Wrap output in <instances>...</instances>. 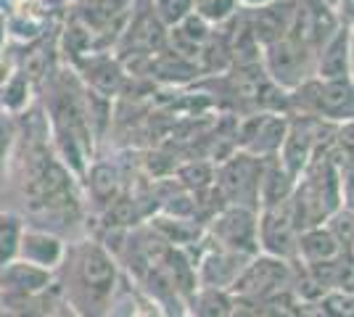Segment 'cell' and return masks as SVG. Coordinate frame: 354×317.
<instances>
[{
  "label": "cell",
  "mask_w": 354,
  "mask_h": 317,
  "mask_svg": "<svg viewBox=\"0 0 354 317\" xmlns=\"http://www.w3.org/2000/svg\"><path fill=\"white\" fill-rule=\"evenodd\" d=\"M135 0H69L66 14L98 40L101 50H114L133 16Z\"/></svg>",
  "instance_id": "cell-4"
},
{
  "label": "cell",
  "mask_w": 354,
  "mask_h": 317,
  "mask_svg": "<svg viewBox=\"0 0 354 317\" xmlns=\"http://www.w3.org/2000/svg\"><path fill=\"white\" fill-rule=\"evenodd\" d=\"M257 214L259 211L246 206H225L217 211L207 225V238L220 249H227L241 257H257L259 254V238H257Z\"/></svg>",
  "instance_id": "cell-7"
},
{
  "label": "cell",
  "mask_w": 354,
  "mask_h": 317,
  "mask_svg": "<svg viewBox=\"0 0 354 317\" xmlns=\"http://www.w3.org/2000/svg\"><path fill=\"white\" fill-rule=\"evenodd\" d=\"M53 283H56V270H45L19 257L0 267V294H16V296L40 294Z\"/></svg>",
  "instance_id": "cell-15"
},
{
  "label": "cell",
  "mask_w": 354,
  "mask_h": 317,
  "mask_svg": "<svg viewBox=\"0 0 354 317\" xmlns=\"http://www.w3.org/2000/svg\"><path fill=\"white\" fill-rule=\"evenodd\" d=\"M16 143V117L0 114V182L8 177V164Z\"/></svg>",
  "instance_id": "cell-25"
},
{
  "label": "cell",
  "mask_w": 354,
  "mask_h": 317,
  "mask_svg": "<svg viewBox=\"0 0 354 317\" xmlns=\"http://www.w3.org/2000/svg\"><path fill=\"white\" fill-rule=\"evenodd\" d=\"M124 169L111 162V159H93L82 177V191H85V201L88 209L101 214V211L114 201V198L124 191Z\"/></svg>",
  "instance_id": "cell-12"
},
{
  "label": "cell",
  "mask_w": 354,
  "mask_h": 317,
  "mask_svg": "<svg viewBox=\"0 0 354 317\" xmlns=\"http://www.w3.org/2000/svg\"><path fill=\"white\" fill-rule=\"evenodd\" d=\"M349 27H352V32H354V24H349Z\"/></svg>",
  "instance_id": "cell-35"
},
{
  "label": "cell",
  "mask_w": 354,
  "mask_h": 317,
  "mask_svg": "<svg viewBox=\"0 0 354 317\" xmlns=\"http://www.w3.org/2000/svg\"><path fill=\"white\" fill-rule=\"evenodd\" d=\"M315 50L294 37H283L272 46L262 48V69L265 75L286 93H294L307 79L315 77Z\"/></svg>",
  "instance_id": "cell-5"
},
{
  "label": "cell",
  "mask_w": 354,
  "mask_h": 317,
  "mask_svg": "<svg viewBox=\"0 0 354 317\" xmlns=\"http://www.w3.org/2000/svg\"><path fill=\"white\" fill-rule=\"evenodd\" d=\"M296 177L288 175V169L281 164L278 156H270L262 162V175H259V209L265 206H278L283 201L294 196Z\"/></svg>",
  "instance_id": "cell-17"
},
{
  "label": "cell",
  "mask_w": 354,
  "mask_h": 317,
  "mask_svg": "<svg viewBox=\"0 0 354 317\" xmlns=\"http://www.w3.org/2000/svg\"><path fill=\"white\" fill-rule=\"evenodd\" d=\"M72 69L77 72V77L82 79L85 88L101 93L106 98H117V95L124 93L127 72H124L122 61H119L111 50L85 56L82 61H77Z\"/></svg>",
  "instance_id": "cell-11"
},
{
  "label": "cell",
  "mask_w": 354,
  "mask_h": 317,
  "mask_svg": "<svg viewBox=\"0 0 354 317\" xmlns=\"http://www.w3.org/2000/svg\"><path fill=\"white\" fill-rule=\"evenodd\" d=\"M288 114H304L328 124L354 122V82L341 79H317L312 77L301 88L288 93Z\"/></svg>",
  "instance_id": "cell-2"
},
{
  "label": "cell",
  "mask_w": 354,
  "mask_h": 317,
  "mask_svg": "<svg viewBox=\"0 0 354 317\" xmlns=\"http://www.w3.org/2000/svg\"><path fill=\"white\" fill-rule=\"evenodd\" d=\"M21 233H24V217L14 211H0V267L19 257Z\"/></svg>",
  "instance_id": "cell-22"
},
{
  "label": "cell",
  "mask_w": 354,
  "mask_h": 317,
  "mask_svg": "<svg viewBox=\"0 0 354 317\" xmlns=\"http://www.w3.org/2000/svg\"><path fill=\"white\" fill-rule=\"evenodd\" d=\"M286 130H288V114H272V111L243 114V117H238L236 124L238 151L251 153L257 159L278 156Z\"/></svg>",
  "instance_id": "cell-8"
},
{
  "label": "cell",
  "mask_w": 354,
  "mask_h": 317,
  "mask_svg": "<svg viewBox=\"0 0 354 317\" xmlns=\"http://www.w3.org/2000/svg\"><path fill=\"white\" fill-rule=\"evenodd\" d=\"M122 267L98 238L66 243L64 262L56 270L64 302L80 317H106L119 288Z\"/></svg>",
  "instance_id": "cell-1"
},
{
  "label": "cell",
  "mask_w": 354,
  "mask_h": 317,
  "mask_svg": "<svg viewBox=\"0 0 354 317\" xmlns=\"http://www.w3.org/2000/svg\"><path fill=\"white\" fill-rule=\"evenodd\" d=\"M251 257H241L227 249H220L214 243L204 238L201 251L196 259V278H198V288H220V291H230L236 283L241 270L246 267Z\"/></svg>",
  "instance_id": "cell-10"
},
{
  "label": "cell",
  "mask_w": 354,
  "mask_h": 317,
  "mask_svg": "<svg viewBox=\"0 0 354 317\" xmlns=\"http://www.w3.org/2000/svg\"><path fill=\"white\" fill-rule=\"evenodd\" d=\"M151 11L162 21L167 30L177 27L188 14H193V0H148Z\"/></svg>",
  "instance_id": "cell-24"
},
{
  "label": "cell",
  "mask_w": 354,
  "mask_h": 317,
  "mask_svg": "<svg viewBox=\"0 0 354 317\" xmlns=\"http://www.w3.org/2000/svg\"><path fill=\"white\" fill-rule=\"evenodd\" d=\"M257 238H259V254L296 262L299 230H296L288 201H283L278 206L259 209V214H257Z\"/></svg>",
  "instance_id": "cell-9"
},
{
  "label": "cell",
  "mask_w": 354,
  "mask_h": 317,
  "mask_svg": "<svg viewBox=\"0 0 354 317\" xmlns=\"http://www.w3.org/2000/svg\"><path fill=\"white\" fill-rule=\"evenodd\" d=\"M294 265L296 262H286L270 254H257L246 262L236 283L230 286V296L254 304V307H267V304L278 302L281 294L291 291Z\"/></svg>",
  "instance_id": "cell-3"
},
{
  "label": "cell",
  "mask_w": 354,
  "mask_h": 317,
  "mask_svg": "<svg viewBox=\"0 0 354 317\" xmlns=\"http://www.w3.org/2000/svg\"><path fill=\"white\" fill-rule=\"evenodd\" d=\"M35 93L37 88L32 85V79L21 69H16L14 77L0 88V108L3 114H11V117H19L24 114L32 104H35Z\"/></svg>",
  "instance_id": "cell-19"
},
{
  "label": "cell",
  "mask_w": 354,
  "mask_h": 317,
  "mask_svg": "<svg viewBox=\"0 0 354 317\" xmlns=\"http://www.w3.org/2000/svg\"><path fill=\"white\" fill-rule=\"evenodd\" d=\"M66 3H69V0H66Z\"/></svg>",
  "instance_id": "cell-36"
},
{
  "label": "cell",
  "mask_w": 354,
  "mask_h": 317,
  "mask_svg": "<svg viewBox=\"0 0 354 317\" xmlns=\"http://www.w3.org/2000/svg\"><path fill=\"white\" fill-rule=\"evenodd\" d=\"M352 30V27H349ZM346 77L354 82V32L349 35V59H346Z\"/></svg>",
  "instance_id": "cell-29"
},
{
  "label": "cell",
  "mask_w": 354,
  "mask_h": 317,
  "mask_svg": "<svg viewBox=\"0 0 354 317\" xmlns=\"http://www.w3.org/2000/svg\"><path fill=\"white\" fill-rule=\"evenodd\" d=\"M336 14H339V19L344 24H354V0H339Z\"/></svg>",
  "instance_id": "cell-28"
},
{
  "label": "cell",
  "mask_w": 354,
  "mask_h": 317,
  "mask_svg": "<svg viewBox=\"0 0 354 317\" xmlns=\"http://www.w3.org/2000/svg\"><path fill=\"white\" fill-rule=\"evenodd\" d=\"M214 169L217 166L207 162V159H188V162H180L172 172V177L180 188L191 191V193H201L214 185Z\"/></svg>",
  "instance_id": "cell-20"
},
{
  "label": "cell",
  "mask_w": 354,
  "mask_h": 317,
  "mask_svg": "<svg viewBox=\"0 0 354 317\" xmlns=\"http://www.w3.org/2000/svg\"><path fill=\"white\" fill-rule=\"evenodd\" d=\"M349 24H341L325 40L315 56V77L317 79H341L346 77V59H349Z\"/></svg>",
  "instance_id": "cell-16"
},
{
  "label": "cell",
  "mask_w": 354,
  "mask_h": 317,
  "mask_svg": "<svg viewBox=\"0 0 354 317\" xmlns=\"http://www.w3.org/2000/svg\"><path fill=\"white\" fill-rule=\"evenodd\" d=\"M267 3H272V0H238L241 8H259V6H267Z\"/></svg>",
  "instance_id": "cell-30"
},
{
  "label": "cell",
  "mask_w": 354,
  "mask_h": 317,
  "mask_svg": "<svg viewBox=\"0 0 354 317\" xmlns=\"http://www.w3.org/2000/svg\"><path fill=\"white\" fill-rule=\"evenodd\" d=\"M225 317H259V307L241 302V299H233V304H230V309H227Z\"/></svg>",
  "instance_id": "cell-27"
},
{
  "label": "cell",
  "mask_w": 354,
  "mask_h": 317,
  "mask_svg": "<svg viewBox=\"0 0 354 317\" xmlns=\"http://www.w3.org/2000/svg\"><path fill=\"white\" fill-rule=\"evenodd\" d=\"M16 69H19V59H16V53H11V48L6 46L0 50V88L14 77Z\"/></svg>",
  "instance_id": "cell-26"
},
{
  "label": "cell",
  "mask_w": 354,
  "mask_h": 317,
  "mask_svg": "<svg viewBox=\"0 0 354 317\" xmlns=\"http://www.w3.org/2000/svg\"><path fill=\"white\" fill-rule=\"evenodd\" d=\"M233 304L230 291H220V288H198L188 302V312L191 317H225Z\"/></svg>",
  "instance_id": "cell-21"
},
{
  "label": "cell",
  "mask_w": 354,
  "mask_h": 317,
  "mask_svg": "<svg viewBox=\"0 0 354 317\" xmlns=\"http://www.w3.org/2000/svg\"><path fill=\"white\" fill-rule=\"evenodd\" d=\"M323 3H328V6H333V8L339 6V0H323Z\"/></svg>",
  "instance_id": "cell-34"
},
{
  "label": "cell",
  "mask_w": 354,
  "mask_h": 317,
  "mask_svg": "<svg viewBox=\"0 0 354 317\" xmlns=\"http://www.w3.org/2000/svg\"><path fill=\"white\" fill-rule=\"evenodd\" d=\"M64 254H66V241L61 236L50 233V230L24 225L21 241H19V259L32 262L45 270H59Z\"/></svg>",
  "instance_id": "cell-14"
},
{
  "label": "cell",
  "mask_w": 354,
  "mask_h": 317,
  "mask_svg": "<svg viewBox=\"0 0 354 317\" xmlns=\"http://www.w3.org/2000/svg\"><path fill=\"white\" fill-rule=\"evenodd\" d=\"M172 317H191V312L185 309V312H177V315H172Z\"/></svg>",
  "instance_id": "cell-33"
},
{
  "label": "cell",
  "mask_w": 354,
  "mask_h": 317,
  "mask_svg": "<svg viewBox=\"0 0 354 317\" xmlns=\"http://www.w3.org/2000/svg\"><path fill=\"white\" fill-rule=\"evenodd\" d=\"M8 3H11V0H0V11H3V14H6V8H8Z\"/></svg>",
  "instance_id": "cell-32"
},
{
  "label": "cell",
  "mask_w": 354,
  "mask_h": 317,
  "mask_svg": "<svg viewBox=\"0 0 354 317\" xmlns=\"http://www.w3.org/2000/svg\"><path fill=\"white\" fill-rule=\"evenodd\" d=\"M262 162L251 153L236 151L222 164H214V188L220 191L227 206H246L259 211V175Z\"/></svg>",
  "instance_id": "cell-6"
},
{
  "label": "cell",
  "mask_w": 354,
  "mask_h": 317,
  "mask_svg": "<svg viewBox=\"0 0 354 317\" xmlns=\"http://www.w3.org/2000/svg\"><path fill=\"white\" fill-rule=\"evenodd\" d=\"M0 317H16V315H14V312H8V309L3 307V309H0Z\"/></svg>",
  "instance_id": "cell-31"
},
{
  "label": "cell",
  "mask_w": 354,
  "mask_h": 317,
  "mask_svg": "<svg viewBox=\"0 0 354 317\" xmlns=\"http://www.w3.org/2000/svg\"><path fill=\"white\" fill-rule=\"evenodd\" d=\"M241 11L238 0H193V14L201 16L209 27H222Z\"/></svg>",
  "instance_id": "cell-23"
},
{
  "label": "cell",
  "mask_w": 354,
  "mask_h": 317,
  "mask_svg": "<svg viewBox=\"0 0 354 317\" xmlns=\"http://www.w3.org/2000/svg\"><path fill=\"white\" fill-rule=\"evenodd\" d=\"M344 251L333 233L325 225L307 227L299 233V246H296V262L301 265H320L328 259H336Z\"/></svg>",
  "instance_id": "cell-18"
},
{
  "label": "cell",
  "mask_w": 354,
  "mask_h": 317,
  "mask_svg": "<svg viewBox=\"0 0 354 317\" xmlns=\"http://www.w3.org/2000/svg\"><path fill=\"white\" fill-rule=\"evenodd\" d=\"M294 11L296 0H272L267 6H259V8H246L249 24L257 35V40H259V46L267 48L283 40L291 30Z\"/></svg>",
  "instance_id": "cell-13"
}]
</instances>
